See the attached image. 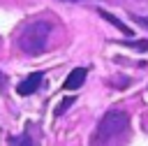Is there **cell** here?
<instances>
[{"label":"cell","mask_w":148,"mask_h":146,"mask_svg":"<svg viewBox=\"0 0 148 146\" xmlns=\"http://www.w3.org/2000/svg\"><path fill=\"white\" fill-rule=\"evenodd\" d=\"M127 130H130V114L123 111V109H111V111H106L99 118V123H97V127L92 132L90 144L92 146H109L116 139L125 137Z\"/></svg>","instance_id":"6da1fadb"},{"label":"cell","mask_w":148,"mask_h":146,"mask_svg":"<svg viewBox=\"0 0 148 146\" xmlns=\"http://www.w3.org/2000/svg\"><path fill=\"white\" fill-rule=\"evenodd\" d=\"M53 30V23L46 21V19H37L32 23H28L21 35H18V49L28 56H37L46 49V42H49V35Z\"/></svg>","instance_id":"7a4b0ae2"},{"label":"cell","mask_w":148,"mask_h":146,"mask_svg":"<svg viewBox=\"0 0 148 146\" xmlns=\"http://www.w3.org/2000/svg\"><path fill=\"white\" fill-rule=\"evenodd\" d=\"M42 81H44V72H30V74L16 86V93H18L21 97H28V95H32V93L42 86Z\"/></svg>","instance_id":"3957f363"},{"label":"cell","mask_w":148,"mask_h":146,"mask_svg":"<svg viewBox=\"0 0 148 146\" xmlns=\"http://www.w3.org/2000/svg\"><path fill=\"white\" fill-rule=\"evenodd\" d=\"M86 76H88V70H86V67H74V70L67 74V79H65L62 88H65V90H76V88H81V86H83Z\"/></svg>","instance_id":"277c9868"},{"label":"cell","mask_w":148,"mask_h":146,"mask_svg":"<svg viewBox=\"0 0 148 146\" xmlns=\"http://www.w3.org/2000/svg\"><path fill=\"white\" fill-rule=\"evenodd\" d=\"M97 12H99V16H102L104 21H109L111 25H116V28H118L120 32H125V35H132V30H130V25H125V23H123L120 19H116L113 14H109V12H104V9H97Z\"/></svg>","instance_id":"5b68a950"},{"label":"cell","mask_w":148,"mask_h":146,"mask_svg":"<svg viewBox=\"0 0 148 146\" xmlns=\"http://www.w3.org/2000/svg\"><path fill=\"white\" fill-rule=\"evenodd\" d=\"M7 144H9V146H37V144H35V139H32L30 134H25V132H23V134H18V137H9V139H7Z\"/></svg>","instance_id":"8992f818"},{"label":"cell","mask_w":148,"mask_h":146,"mask_svg":"<svg viewBox=\"0 0 148 146\" xmlns=\"http://www.w3.org/2000/svg\"><path fill=\"white\" fill-rule=\"evenodd\" d=\"M74 100H76V97H65V100H62V102H60V104L56 107L53 116H62V114H65V111H67V109H69V107L74 104Z\"/></svg>","instance_id":"52a82bcc"},{"label":"cell","mask_w":148,"mask_h":146,"mask_svg":"<svg viewBox=\"0 0 148 146\" xmlns=\"http://www.w3.org/2000/svg\"><path fill=\"white\" fill-rule=\"evenodd\" d=\"M125 46H132V49H139V51H148V39H127V42H123Z\"/></svg>","instance_id":"ba28073f"},{"label":"cell","mask_w":148,"mask_h":146,"mask_svg":"<svg viewBox=\"0 0 148 146\" xmlns=\"http://www.w3.org/2000/svg\"><path fill=\"white\" fill-rule=\"evenodd\" d=\"M132 21H134V23H139L141 28H146V30H148V16H141V14H132Z\"/></svg>","instance_id":"9c48e42d"},{"label":"cell","mask_w":148,"mask_h":146,"mask_svg":"<svg viewBox=\"0 0 148 146\" xmlns=\"http://www.w3.org/2000/svg\"><path fill=\"white\" fill-rule=\"evenodd\" d=\"M5 86H7V76L0 72V88H5Z\"/></svg>","instance_id":"30bf717a"},{"label":"cell","mask_w":148,"mask_h":146,"mask_svg":"<svg viewBox=\"0 0 148 146\" xmlns=\"http://www.w3.org/2000/svg\"><path fill=\"white\" fill-rule=\"evenodd\" d=\"M67 2H79V0H67Z\"/></svg>","instance_id":"8fae6325"}]
</instances>
